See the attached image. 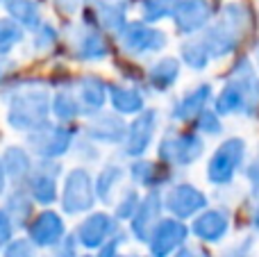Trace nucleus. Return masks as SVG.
<instances>
[{
	"mask_svg": "<svg viewBox=\"0 0 259 257\" xmlns=\"http://www.w3.org/2000/svg\"><path fill=\"white\" fill-rule=\"evenodd\" d=\"M5 96H7L5 118L14 132L30 135L48 125L53 118V91L46 80L23 77L14 82V87H9Z\"/></svg>",
	"mask_w": 259,
	"mask_h": 257,
	"instance_id": "1",
	"label": "nucleus"
},
{
	"mask_svg": "<svg viewBox=\"0 0 259 257\" xmlns=\"http://www.w3.org/2000/svg\"><path fill=\"white\" fill-rule=\"evenodd\" d=\"M259 105V80L255 77L250 59H239L237 66L230 71L228 82L223 84L221 94L214 100V112L219 116H232V114L246 112L255 114Z\"/></svg>",
	"mask_w": 259,
	"mask_h": 257,
	"instance_id": "2",
	"label": "nucleus"
},
{
	"mask_svg": "<svg viewBox=\"0 0 259 257\" xmlns=\"http://www.w3.org/2000/svg\"><path fill=\"white\" fill-rule=\"evenodd\" d=\"M248 25H250V18H248L246 7L237 3L225 5L221 16L202 32V41H205L211 59H221L234 53L237 46L241 44L243 34L248 32Z\"/></svg>",
	"mask_w": 259,
	"mask_h": 257,
	"instance_id": "3",
	"label": "nucleus"
},
{
	"mask_svg": "<svg viewBox=\"0 0 259 257\" xmlns=\"http://www.w3.org/2000/svg\"><path fill=\"white\" fill-rule=\"evenodd\" d=\"M98 203L96 196L94 173L87 166H73L64 173L62 189H59V207L64 217H87L94 212V205Z\"/></svg>",
	"mask_w": 259,
	"mask_h": 257,
	"instance_id": "4",
	"label": "nucleus"
},
{
	"mask_svg": "<svg viewBox=\"0 0 259 257\" xmlns=\"http://www.w3.org/2000/svg\"><path fill=\"white\" fill-rule=\"evenodd\" d=\"M80 130L66 123H53L25 135V146L36 159H62L64 155L73 153Z\"/></svg>",
	"mask_w": 259,
	"mask_h": 257,
	"instance_id": "5",
	"label": "nucleus"
},
{
	"mask_svg": "<svg viewBox=\"0 0 259 257\" xmlns=\"http://www.w3.org/2000/svg\"><path fill=\"white\" fill-rule=\"evenodd\" d=\"M202 153H205V141L196 132L168 130L157 146V157L161 159V164L180 168L196 164L202 157Z\"/></svg>",
	"mask_w": 259,
	"mask_h": 257,
	"instance_id": "6",
	"label": "nucleus"
},
{
	"mask_svg": "<svg viewBox=\"0 0 259 257\" xmlns=\"http://www.w3.org/2000/svg\"><path fill=\"white\" fill-rule=\"evenodd\" d=\"M66 53L77 62H103L112 55L109 34H105L100 27L82 21L77 25H73L71 32H68Z\"/></svg>",
	"mask_w": 259,
	"mask_h": 257,
	"instance_id": "7",
	"label": "nucleus"
},
{
	"mask_svg": "<svg viewBox=\"0 0 259 257\" xmlns=\"http://www.w3.org/2000/svg\"><path fill=\"white\" fill-rule=\"evenodd\" d=\"M66 171H64L59 159H36L34 173L30 176V180L25 185L34 205H41L44 209H48L55 203H59V189H62L59 178Z\"/></svg>",
	"mask_w": 259,
	"mask_h": 257,
	"instance_id": "8",
	"label": "nucleus"
},
{
	"mask_svg": "<svg viewBox=\"0 0 259 257\" xmlns=\"http://www.w3.org/2000/svg\"><path fill=\"white\" fill-rule=\"evenodd\" d=\"M246 157V141L239 137L225 139L207 162V180L214 187H225L234 180Z\"/></svg>",
	"mask_w": 259,
	"mask_h": 257,
	"instance_id": "9",
	"label": "nucleus"
},
{
	"mask_svg": "<svg viewBox=\"0 0 259 257\" xmlns=\"http://www.w3.org/2000/svg\"><path fill=\"white\" fill-rule=\"evenodd\" d=\"M118 44H121L123 53L127 57H148V55H157L166 48L168 39L166 32L157 30V27L148 25L143 21H127V25L116 34Z\"/></svg>",
	"mask_w": 259,
	"mask_h": 257,
	"instance_id": "10",
	"label": "nucleus"
},
{
	"mask_svg": "<svg viewBox=\"0 0 259 257\" xmlns=\"http://www.w3.org/2000/svg\"><path fill=\"white\" fill-rule=\"evenodd\" d=\"M118 232H121V223L114 219L112 212L94 209V212H89L87 217L80 219L73 235H75L80 248H84L87 253H96L105 241H109Z\"/></svg>",
	"mask_w": 259,
	"mask_h": 257,
	"instance_id": "11",
	"label": "nucleus"
},
{
	"mask_svg": "<svg viewBox=\"0 0 259 257\" xmlns=\"http://www.w3.org/2000/svg\"><path fill=\"white\" fill-rule=\"evenodd\" d=\"M157 127H159V112L152 107H146L127 123V135L121 146V153L130 159H141L152 146Z\"/></svg>",
	"mask_w": 259,
	"mask_h": 257,
	"instance_id": "12",
	"label": "nucleus"
},
{
	"mask_svg": "<svg viewBox=\"0 0 259 257\" xmlns=\"http://www.w3.org/2000/svg\"><path fill=\"white\" fill-rule=\"evenodd\" d=\"M161 196H164V209L180 221L193 219L207 209V196L191 182H175Z\"/></svg>",
	"mask_w": 259,
	"mask_h": 257,
	"instance_id": "13",
	"label": "nucleus"
},
{
	"mask_svg": "<svg viewBox=\"0 0 259 257\" xmlns=\"http://www.w3.org/2000/svg\"><path fill=\"white\" fill-rule=\"evenodd\" d=\"M66 235L68 232H66L64 214L57 212V209H53V207L36 212L34 219L30 221V226H27V230H25L27 239H30L36 248H46V250H53Z\"/></svg>",
	"mask_w": 259,
	"mask_h": 257,
	"instance_id": "14",
	"label": "nucleus"
},
{
	"mask_svg": "<svg viewBox=\"0 0 259 257\" xmlns=\"http://www.w3.org/2000/svg\"><path fill=\"white\" fill-rule=\"evenodd\" d=\"M82 137H87L94 144H103V146H123L127 135V123L123 116H118L112 109H105L100 114L87 118L84 127H82Z\"/></svg>",
	"mask_w": 259,
	"mask_h": 257,
	"instance_id": "15",
	"label": "nucleus"
},
{
	"mask_svg": "<svg viewBox=\"0 0 259 257\" xmlns=\"http://www.w3.org/2000/svg\"><path fill=\"white\" fill-rule=\"evenodd\" d=\"M187 237H189L187 223L180 221V219H173V217H164L150 235L148 255L150 257H173L187 244Z\"/></svg>",
	"mask_w": 259,
	"mask_h": 257,
	"instance_id": "16",
	"label": "nucleus"
},
{
	"mask_svg": "<svg viewBox=\"0 0 259 257\" xmlns=\"http://www.w3.org/2000/svg\"><path fill=\"white\" fill-rule=\"evenodd\" d=\"M161 212H164V196H161L159 189H150L141 198L137 214H134L132 221H130V235L137 241H141V244H148L152 230H155L157 223L164 219Z\"/></svg>",
	"mask_w": 259,
	"mask_h": 257,
	"instance_id": "17",
	"label": "nucleus"
},
{
	"mask_svg": "<svg viewBox=\"0 0 259 257\" xmlns=\"http://www.w3.org/2000/svg\"><path fill=\"white\" fill-rule=\"evenodd\" d=\"M173 23L180 34H196L205 30L211 21V5L209 0H175Z\"/></svg>",
	"mask_w": 259,
	"mask_h": 257,
	"instance_id": "18",
	"label": "nucleus"
},
{
	"mask_svg": "<svg viewBox=\"0 0 259 257\" xmlns=\"http://www.w3.org/2000/svg\"><path fill=\"white\" fill-rule=\"evenodd\" d=\"M75 94L82 105V116H94V114L105 112L107 105V80L98 73H82L75 77Z\"/></svg>",
	"mask_w": 259,
	"mask_h": 257,
	"instance_id": "19",
	"label": "nucleus"
},
{
	"mask_svg": "<svg viewBox=\"0 0 259 257\" xmlns=\"http://www.w3.org/2000/svg\"><path fill=\"white\" fill-rule=\"evenodd\" d=\"M0 159H3L5 173H7V180L12 187H25L30 176L34 173V155L27 150V146L21 144H9L5 146V150L0 153Z\"/></svg>",
	"mask_w": 259,
	"mask_h": 257,
	"instance_id": "20",
	"label": "nucleus"
},
{
	"mask_svg": "<svg viewBox=\"0 0 259 257\" xmlns=\"http://www.w3.org/2000/svg\"><path fill=\"white\" fill-rule=\"evenodd\" d=\"M107 103L118 116H137L146 109V96L139 87L127 82H107Z\"/></svg>",
	"mask_w": 259,
	"mask_h": 257,
	"instance_id": "21",
	"label": "nucleus"
},
{
	"mask_svg": "<svg viewBox=\"0 0 259 257\" xmlns=\"http://www.w3.org/2000/svg\"><path fill=\"white\" fill-rule=\"evenodd\" d=\"M230 230V217L225 209L211 207L200 212L191 223V232L198 241L205 244H219Z\"/></svg>",
	"mask_w": 259,
	"mask_h": 257,
	"instance_id": "22",
	"label": "nucleus"
},
{
	"mask_svg": "<svg viewBox=\"0 0 259 257\" xmlns=\"http://www.w3.org/2000/svg\"><path fill=\"white\" fill-rule=\"evenodd\" d=\"M211 91L214 89H211L209 82H202V84L193 87L191 91H187V94L173 105V109H170V118L178 121V123L196 121V118L207 109V105H209Z\"/></svg>",
	"mask_w": 259,
	"mask_h": 257,
	"instance_id": "23",
	"label": "nucleus"
},
{
	"mask_svg": "<svg viewBox=\"0 0 259 257\" xmlns=\"http://www.w3.org/2000/svg\"><path fill=\"white\" fill-rule=\"evenodd\" d=\"M127 176V168L123 164L116 162H107L103 168L98 171L96 180V196H98V203L103 205H114L123 189V180Z\"/></svg>",
	"mask_w": 259,
	"mask_h": 257,
	"instance_id": "24",
	"label": "nucleus"
},
{
	"mask_svg": "<svg viewBox=\"0 0 259 257\" xmlns=\"http://www.w3.org/2000/svg\"><path fill=\"white\" fill-rule=\"evenodd\" d=\"M3 209L7 212V217L12 219L14 228L18 230H27L30 221L34 219V200L30 198L25 187H12L5 194V205Z\"/></svg>",
	"mask_w": 259,
	"mask_h": 257,
	"instance_id": "25",
	"label": "nucleus"
},
{
	"mask_svg": "<svg viewBox=\"0 0 259 257\" xmlns=\"http://www.w3.org/2000/svg\"><path fill=\"white\" fill-rule=\"evenodd\" d=\"M91 16L94 18H91V21L84 18V23L100 27L105 34L116 36L118 32L127 25V9L123 3H96Z\"/></svg>",
	"mask_w": 259,
	"mask_h": 257,
	"instance_id": "26",
	"label": "nucleus"
},
{
	"mask_svg": "<svg viewBox=\"0 0 259 257\" xmlns=\"http://www.w3.org/2000/svg\"><path fill=\"white\" fill-rule=\"evenodd\" d=\"M180 71H182L180 59L166 55V57H159L150 68H148L146 80L157 94H164V91H168L170 87H175V82L180 80Z\"/></svg>",
	"mask_w": 259,
	"mask_h": 257,
	"instance_id": "27",
	"label": "nucleus"
},
{
	"mask_svg": "<svg viewBox=\"0 0 259 257\" xmlns=\"http://www.w3.org/2000/svg\"><path fill=\"white\" fill-rule=\"evenodd\" d=\"M53 116L57 123L75 125L77 118H82V105L77 100L75 89H57L53 94Z\"/></svg>",
	"mask_w": 259,
	"mask_h": 257,
	"instance_id": "28",
	"label": "nucleus"
},
{
	"mask_svg": "<svg viewBox=\"0 0 259 257\" xmlns=\"http://www.w3.org/2000/svg\"><path fill=\"white\" fill-rule=\"evenodd\" d=\"M5 12H7V16L14 18L23 30L34 32L36 27L44 23L36 0H5Z\"/></svg>",
	"mask_w": 259,
	"mask_h": 257,
	"instance_id": "29",
	"label": "nucleus"
},
{
	"mask_svg": "<svg viewBox=\"0 0 259 257\" xmlns=\"http://www.w3.org/2000/svg\"><path fill=\"white\" fill-rule=\"evenodd\" d=\"M127 178L134 187H143V189H159V173H157V164L150 159H132L127 164Z\"/></svg>",
	"mask_w": 259,
	"mask_h": 257,
	"instance_id": "30",
	"label": "nucleus"
},
{
	"mask_svg": "<svg viewBox=\"0 0 259 257\" xmlns=\"http://www.w3.org/2000/svg\"><path fill=\"white\" fill-rule=\"evenodd\" d=\"M180 59H182L189 68H193V71H202V68L209 66L211 55H209V50H207L202 36H193V39L182 41V46H180Z\"/></svg>",
	"mask_w": 259,
	"mask_h": 257,
	"instance_id": "31",
	"label": "nucleus"
},
{
	"mask_svg": "<svg viewBox=\"0 0 259 257\" xmlns=\"http://www.w3.org/2000/svg\"><path fill=\"white\" fill-rule=\"evenodd\" d=\"M25 41V30L14 18L0 16V59H9V55Z\"/></svg>",
	"mask_w": 259,
	"mask_h": 257,
	"instance_id": "32",
	"label": "nucleus"
},
{
	"mask_svg": "<svg viewBox=\"0 0 259 257\" xmlns=\"http://www.w3.org/2000/svg\"><path fill=\"white\" fill-rule=\"evenodd\" d=\"M141 198H143V196L139 194V189L134 185L123 187L121 194H118V198H116V203L112 205V207H114L112 209L114 219H116L118 223H130V221H132V217L137 214Z\"/></svg>",
	"mask_w": 259,
	"mask_h": 257,
	"instance_id": "33",
	"label": "nucleus"
},
{
	"mask_svg": "<svg viewBox=\"0 0 259 257\" xmlns=\"http://www.w3.org/2000/svg\"><path fill=\"white\" fill-rule=\"evenodd\" d=\"M59 30L53 25V23L44 21L34 32H32V50L39 55H46L59 44Z\"/></svg>",
	"mask_w": 259,
	"mask_h": 257,
	"instance_id": "34",
	"label": "nucleus"
},
{
	"mask_svg": "<svg viewBox=\"0 0 259 257\" xmlns=\"http://www.w3.org/2000/svg\"><path fill=\"white\" fill-rule=\"evenodd\" d=\"M175 0H141V21L152 25L173 16Z\"/></svg>",
	"mask_w": 259,
	"mask_h": 257,
	"instance_id": "35",
	"label": "nucleus"
},
{
	"mask_svg": "<svg viewBox=\"0 0 259 257\" xmlns=\"http://www.w3.org/2000/svg\"><path fill=\"white\" fill-rule=\"evenodd\" d=\"M0 257H39V248L27 237H14L3 250Z\"/></svg>",
	"mask_w": 259,
	"mask_h": 257,
	"instance_id": "36",
	"label": "nucleus"
},
{
	"mask_svg": "<svg viewBox=\"0 0 259 257\" xmlns=\"http://www.w3.org/2000/svg\"><path fill=\"white\" fill-rule=\"evenodd\" d=\"M80 135H82V132H80ZM73 155H75L82 164H94V162H98V159H100L98 146H96L94 141H89L87 137H77L75 146H73Z\"/></svg>",
	"mask_w": 259,
	"mask_h": 257,
	"instance_id": "37",
	"label": "nucleus"
},
{
	"mask_svg": "<svg viewBox=\"0 0 259 257\" xmlns=\"http://www.w3.org/2000/svg\"><path fill=\"white\" fill-rule=\"evenodd\" d=\"M196 127L200 132H205V135L216 137V135H221V130H223V123H221V116L214 112V109H205V112L196 118Z\"/></svg>",
	"mask_w": 259,
	"mask_h": 257,
	"instance_id": "38",
	"label": "nucleus"
},
{
	"mask_svg": "<svg viewBox=\"0 0 259 257\" xmlns=\"http://www.w3.org/2000/svg\"><path fill=\"white\" fill-rule=\"evenodd\" d=\"M53 257H80V244H77L73 232H68V235L55 246Z\"/></svg>",
	"mask_w": 259,
	"mask_h": 257,
	"instance_id": "39",
	"label": "nucleus"
},
{
	"mask_svg": "<svg viewBox=\"0 0 259 257\" xmlns=\"http://www.w3.org/2000/svg\"><path fill=\"white\" fill-rule=\"evenodd\" d=\"M125 241H127V235L125 232H118V235H114L112 239L105 241V244L96 250V257H118V255H123L121 246L125 244Z\"/></svg>",
	"mask_w": 259,
	"mask_h": 257,
	"instance_id": "40",
	"label": "nucleus"
},
{
	"mask_svg": "<svg viewBox=\"0 0 259 257\" xmlns=\"http://www.w3.org/2000/svg\"><path fill=\"white\" fill-rule=\"evenodd\" d=\"M14 237H16V228H14L12 219L7 217V212L0 207V250H3Z\"/></svg>",
	"mask_w": 259,
	"mask_h": 257,
	"instance_id": "41",
	"label": "nucleus"
},
{
	"mask_svg": "<svg viewBox=\"0 0 259 257\" xmlns=\"http://www.w3.org/2000/svg\"><path fill=\"white\" fill-rule=\"evenodd\" d=\"M82 3L84 0H53L57 14H62V16H75L82 9Z\"/></svg>",
	"mask_w": 259,
	"mask_h": 257,
	"instance_id": "42",
	"label": "nucleus"
},
{
	"mask_svg": "<svg viewBox=\"0 0 259 257\" xmlns=\"http://www.w3.org/2000/svg\"><path fill=\"white\" fill-rule=\"evenodd\" d=\"M246 176H248V182H250L252 191H255V194H259V155H257L255 159H252L250 164H248Z\"/></svg>",
	"mask_w": 259,
	"mask_h": 257,
	"instance_id": "43",
	"label": "nucleus"
},
{
	"mask_svg": "<svg viewBox=\"0 0 259 257\" xmlns=\"http://www.w3.org/2000/svg\"><path fill=\"white\" fill-rule=\"evenodd\" d=\"M173 257H209V253H207L205 248H200V246H189V244H184L182 248H180Z\"/></svg>",
	"mask_w": 259,
	"mask_h": 257,
	"instance_id": "44",
	"label": "nucleus"
},
{
	"mask_svg": "<svg viewBox=\"0 0 259 257\" xmlns=\"http://www.w3.org/2000/svg\"><path fill=\"white\" fill-rule=\"evenodd\" d=\"M9 68H14V64L9 62V59H0V87L5 84V80H9Z\"/></svg>",
	"mask_w": 259,
	"mask_h": 257,
	"instance_id": "45",
	"label": "nucleus"
},
{
	"mask_svg": "<svg viewBox=\"0 0 259 257\" xmlns=\"http://www.w3.org/2000/svg\"><path fill=\"white\" fill-rule=\"evenodd\" d=\"M7 187H9V180H7V173H5V166H3V159H0V196L7 194Z\"/></svg>",
	"mask_w": 259,
	"mask_h": 257,
	"instance_id": "46",
	"label": "nucleus"
},
{
	"mask_svg": "<svg viewBox=\"0 0 259 257\" xmlns=\"http://www.w3.org/2000/svg\"><path fill=\"white\" fill-rule=\"evenodd\" d=\"M252 228H255V232H259V203H257L255 212H252Z\"/></svg>",
	"mask_w": 259,
	"mask_h": 257,
	"instance_id": "47",
	"label": "nucleus"
},
{
	"mask_svg": "<svg viewBox=\"0 0 259 257\" xmlns=\"http://www.w3.org/2000/svg\"><path fill=\"white\" fill-rule=\"evenodd\" d=\"M255 64H257V71H259V44H257V48H255Z\"/></svg>",
	"mask_w": 259,
	"mask_h": 257,
	"instance_id": "48",
	"label": "nucleus"
},
{
	"mask_svg": "<svg viewBox=\"0 0 259 257\" xmlns=\"http://www.w3.org/2000/svg\"><path fill=\"white\" fill-rule=\"evenodd\" d=\"M228 257H248V255L246 253H230Z\"/></svg>",
	"mask_w": 259,
	"mask_h": 257,
	"instance_id": "49",
	"label": "nucleus"
},
{
	"mask_svg": "<svg viewBox=\"0 0 259 257\" xmlns=\"http://www.w3.org/2000/svg\"><path fill=\"white\" fill-rule=\"evenodd\" d=\"M94 3H121V0H94Z\"/></svg>",
	"mask_w": 259,
	"mask_h": 257,
	"instance_id": "50",
	"label": "nucleus"
},
{
	"mask_svg": "<svg viewBox=\"0 0 259 257\" xmlns=\"http://www.w3.org/2000/svg\"><path fill=\"white\" fill-rule=\"evenodd\" d=\"M80 257H96V255H91V253H87V255H80Z\"/></svg>",
	"mask_w": 259,
	"mask_h": 257,
	"instance_id": "51",
	"label": "nucleus"
},
{
	"mask_svg": "<svg viewBox=\"0 0 259 257\" xmlns=\"http://www.w3.org/2000/svg\"><path fill=\"white\" fill-rule=\"evenodd\" d=\"M139 257H150V255H139Z\"/></svg>",
	"mask_w": 259,
	"mask_h": 257,
	"instance_id": "52",
	"label": "nucleus"
},
{
	"mask_svg": "<svg viewBox=\"0 0 259 257\" xmlns=\"http://www.w3.org/2000/svg\"><path fill=\"white\" fill-rule=\"evenodd\" d=\"M0 5H5V0H0Z\"/></svg>",
	"mask_w": 259,
	"mask_h": 257,
	"instance_id": "53",
	"label": "nucleus"
},
{
	"mask_svg": "<svg viewBox=\"0 0 259 257\" xmlns=\"http://www.w3.org/2000/svg\"><path fill=\"white\" fill-rule=\"evenodd\" d=\"M118 257H127V255H118Z\"/></svg>",
	"mask_w": 259,
	"mask_h": 257,
	"instance_id": "54",
	"label": "nucleus"
}]
</instances>
